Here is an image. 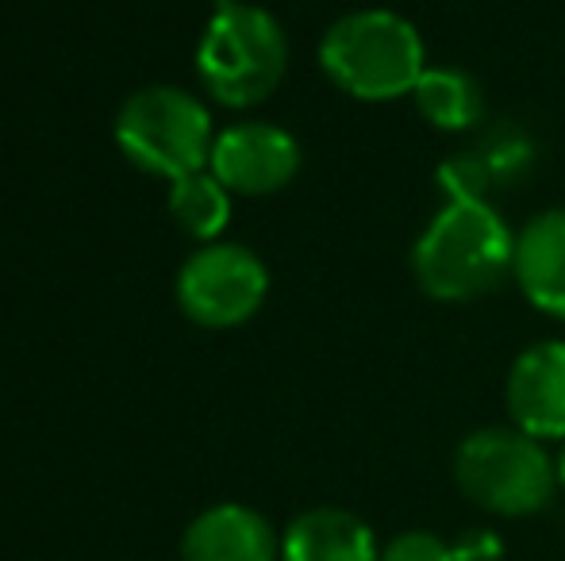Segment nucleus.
Wrapping results in <instances>:
<instances>
[{"instance_id":"obj_14","label":"nucleus","mask_w":565,"mask_h":561,"mask_svg":"<svg viewBox=\"0 0 565 561\" xmlns=\"http://www.w3.org/2000/svg\"><path fill=\"white\" fill-rule=\"evenodd\" d=\"M381 561H458L454 547L443 542L435 531H401L385 550Z\"/></svg>"},{"instance_id":"obj_8","label":"nucleus","mask_w":565,"mask_h":561,"mask_svg":"<svg viewBox=\"0 0 565 561\" xmlns=\"http://www.w3.org/2000/svg\"><path fill=\"white\" fill-rule=\"evenodd\" d=\"M508 416L523 434L565 439V343H535L508 369Z\"/></svg>"},{"instance_id":"obj_1","label":"nucleus","mask_w":565,"mask_h":561,"mask_svg":"<svg viewBox=\"0 0 565 561\" xmlns=\"http://www.w3.org/2000/svg\"><path fill=\"white\" fill-rule=\"evenodd\" d=\"M515 262V235L481 196H454L412 247V273L431 300L461 304L492 292Z\"/></svg>"},{"instance_id":"obj_11","label":"nucleus","mask_w":565,"mask_h":561,"mask_svg":"<svg viewBox=\"0 0 565 561\" xmlns=\"http://www.w3.org/2000/svg\"><path fill=\"white\" fill-rule=\"evenodd\" d=\"M281 561H381L370 524L347 508L300 511L281 535Z\"/></svg>"},{"instance_id":"obj_5","label":"nucleus","mask_w":565,"mask_h":561,"mask_svg":"<svg viewBox=\"0 0 565 561\" xmlns=\"http://www.w3.org/2000/svg\"><path fill=\"white\" fill-rule=\"evenodd\" d=\"M116 142L139 170L181 181L209 170L216 131L201 97L173 85H147L119 108Z\"/></svg>"},{"instance_id":"obj_13","label":"nucleus","mask_w":565,"mask_h":561,"mask_svg":"<svg viewBox=\"0 0 565 561\" xmlns=\"http://www.w3.org/2000/svg\"><path fill=\"white\" fill-rule=\"evenodd\" d=\"M170 216L189 239L216 242L231 219V193L212 170L170 181Z\"/></svg>"},{"instance_id":"obj_4","label":"nucleus","mask_w":565,"mask_h":561,"mask_svg":"<svg viewBox=\"0 0 565 561\" xmlns=\"http://www.w3.org/2000/svg\"><path fill=\"white\" fill-rule=\"evenodd\" d=\"M454 481L461 496L492 516H535L558 488L554 457L520 427H481L454 450Z\"/></svg>"},{"instance_id":"obj_10","label":"nucleus","mask_w":565,"mask_h":561,"mask_svg":"<svg viewBox=\"0 0 565 561\" xmlns=\"http://www.w3.org/2000/svg\"><path fill=\"white\" fill-rule=\"evenodd\" d=\"M512 273L539 312L565 320V208L543 212L515 235Z\"/></svg>"},{"instance_id":"obj_16","label":"nucleus","mask_w":565,"mask_h":561,"mask_svg":"<svg viewBox=\"0 0 565 561\" xmlns=\"http://www.w3.org/2000/svg\"><path fill=\"white\" fill-rule=\"evenodd\" d=\"M554 473H558V485L565 488V439H562V450H558V457H554Z\"/></svg>"},{"instance_id":"obj_12","label":"nucleus","mask_w":565,"mask_h":561,"mask_svg":"<svg viewBox=\"0 0 565 561\" xmlns=\"http://www.w3.org/2000/svg\"><path fill=\"white\" fill-rule=\"evenodd\" d=\"M412 100H416V112L439 131H469L484 112V97L477 82L450 66H427L412 89Z\"/></svg>"},{"instance_id":"obj_9","label":"nucleus","mask_w":565,"mask_h":561,"mask_svg":"<svg viewBox=\"0 0 565 561\" xmlns=\"http://www.w3.org/2000/svg\"><path fill=\"white\" fill-rule=\"evenodd\" d=\"M181 561H281V539L262 511L216 504L185 527Z\"/></svg>"},{"instance_id":"obj_15","label":"nucleus","mask_w":565,"mask_h":561,"mask_svg":"<svg viewBox=\"0 0 565 561\" xmlns=\"http://www.w3.org/2000/svg\"><path fill=\"white\" fill-rule=\"evenodd\" d=\"M500 554H504V547L489 531H466L454 542V558L458 561H497Z\"/></svg>"},{"instance_id":"obj_2","label":"nucleus","mask_w":565,"mask_h":561,"mask_svg":"<svg viewBox=\"0 0 565 561\" xmlns=\"http://www.w3.org/2000/svg\"><path fill=\"white\" fill-rule=\"evenodd\" d=\"M320 66L347 97L385 105L412 97L427 69V51L416 23L393 8H362L328 28Z\"/></svg>"},{"instance_id":"obj_7","label":"nucleus","mask_w":565,"mask_h":561,"mask_svg":"<svg viewBox=\"0 0 565 561\" xmlns=\"http://www.w3.org/2000/svg\"><path fill=\"white\" fill-rule=\"evenodd\" d=\"M209 170L238 196L281 193L300 170V147L277 123H235L212 142Z\"/></svg>"},{"instance_id":"obj_6","label":"nucleus","mask_w":565,"mask_h":561,"mask_svg":"<svg viewBox=\"0 0 565 561\" xmlns=\"http://www.w3.org/2000/svg\"><path fill=\"white\" fill-rule=\"evenodd\" d=\"M269 292V273L254 250L238 242H204L178 273V304L196 327L227 331L246 323Z\"/></svg>"},{"instance_id":"obj_3","label":"nucleus","mask_w":565,"mask_h":561,"mask_svg":"<svg viewBox=\"0 0 565 561\" xmlns=\"http://www.w3.org/2000/svg\"><path fill=\"white\" fill-rule=\"evenodd\" d=\"M289 69L285 31L266 8L220 0L196 46V74L204 89L227 108H254L281 85Z\"/></svg>"}]
</instances>
